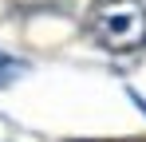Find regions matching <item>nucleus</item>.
<instances>
[{
	"instance_id": "nucleus-1",
	"label": "nucleus",
	"mask_w": 146,
	"mask_h": 142,
	"mask_svg": "<svg viewBox=\"0 0 146 142\" xmlns=\"http://www.w3.org/2000/svg\"><path fill=\"white\" fill-rule=\"evenodd\" d=\"M87 28L107 51H138L146 44V8L142 0H95Z\"/></svg>"
},
{
	"instance_id": "nucleus-2",
	"label": "nucleus",
	"mask_w": 146,
	"mask_h": 142,
	"mask_svg": "<svg viewBox=\"0 0 146 142\" xmlns=\"http://www.w3.org/2000/svg\"><path fill=\"white\" fill-rule=\"evenodd\" d=\"M24 71H28V67H24V59H16V55L0 51V91H4V87H12V83H16Z\"/></svg>"
}]
</instances>
